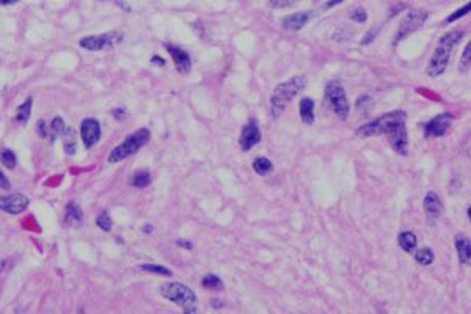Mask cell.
I'll use <instances>...</instances> for the list:
<instances>
[{
    "mask_svg": "<svg viewBox=\"0 0 471 314\" xmlns=\"http://www.w3.org/2000/svg\"><path fill=\"white\" fill-rule=\"evenodd\" d=\"M112 115H113L116 120H123V118L126 117V113H124V110H123V108H116V110H113Z\"/></svg>",
    "mask_w": 471,
    "mask_h": 314,
    "instance_id": "obj_36",
    "label": "cell"
},
{
    "mask_svg": "<svg viewBox=\"0 0 471 314\" xmlns=\"http://www.w3.org/2000/svg\"><path fill=\"white\" fill-rule=\"evenodd\" d=\"M63 132H65V123H63V120H62L60 117L53 118L52 123L49 124V132H47V135H50V138L53 140V138L60 137Z\"/></svg>",
    "mask_w": 471,
    "mask_h": 314,
    "instance_id": "obj_25",
    "label": "cell"
},
{
    "mask_svg": "<svg viewBox=\"0 0 471 314\" xmlns=\"http://www.w3.org/2000/svg\"><path fill=\"white\" fill-rule=\"evenodd\" d=\"M349 17L355 22H366L368 21V13L365 8H355L354 11H350Z\"/></svg>",
    "mask_w": 471,
    "mask_h": 314,
    "instance_id": "obj_30",
    "label": "cell"
},
{
    "mask_svg": "<svg viewBox=\"0 0 471 314\" xmlns=\"http://www.w3.org/2000/svg\"><path fill=\"white\" fill-rule=\"evenodd\" d=\"M165 49L168 50V53L171 55V59L174 62V66L176 69L181 72V74H187L192 68V60H190V55L178 46H173V44H165Z\"/></svg>",
    "mask_w": 471,
    "mask_h": 314,
    "instance_id": "obj_13",
    "label": "cell"
},
{
    "mask_svg": "<svg viewBox=\"0 0 471 314\" xmlns=\"http://www.w3.org/2000/svg\"><path fill=\"white\" fill-rule=\"evenodd\" d=\"M452 123V117L449 113H440L435 118H432L427 124H426V135L427 137H441L445 135Z\"/></svg>",
    "mask_w": 471,
    "mask_h": 314,
    "instance_id": "obj_12",
    "label": "cell"
},
{
    "mask_svg": "<svg viewBox=\"0 0 471 314\" xmlns=\"http://www.w3.org/2000/svg\"><path fill=\"white\" fill-rule=\"evenodd\" d=\"M7 266H8V261H7V260H5V261H2V263H0V273H2V272H4V270L7 269Z\"/></svg>",
    "mask_w": 471,
    "mask_h": 314,
    "instance_id": "obj_40",
    "label": "cell"
},
{
    "mask_svg": "<svg viewBox=\"0 0 471 314\" xmlns=\"http://www.w3.org/2000/svg\"><path fill=\"white\" fill-rule=\"evenodd\" d=\"M306 87V79L303 76H296L292 79H289L280 85L275 87V90L270 95V115L274 120L280 118L281 113L284 112L286 105L291 102L300 91Z\"/></svg>",
    "mask_w": 471,
    "mask_h": 314,
    "instance_id": "obj_3",
    "label": "cell"
},
{
    "mask_svg": "<svg viewBox=\"0 0 471 314\" xmlns=\"http://www.w3.org/2000/svg\"><path fill=\"white\" fill-rule=\"evenodd\" d=\"M463 36H465L463 30H451L441 36L427 65V74L430 77H438L446 71L451 53L454 50V47L462 41Z\"/></svg>",
    "mask_w": 471,
    "mask_h": 314,
    "instance_id": "obj_2",
    "label": "cell"
},
{
    "mask_svg": "<svg viewBox=\"0 0 471 314\" xmlns=\"http://www.w3.org/2000/svg\"><path fill=\"white\" fill-rule=\"evenodd\" d=\"M150 138H151V132L146 127L138 129V131L131 134L123 143H120L115 148V150L110 153V156H108V162L116 163V162H121L126 157L135 154L138 150H141V148L150 141Z\"/></svg>",
    "mask_w": 471,
    "mask_h": 314,
    "instance_id": "obj_5",
    "label": "cell"
},
{
    "mask_svg": "<svg viewBox=\"0 0 471 314\" xmlns=\"http://www.w3.org/2000/svg\"><path fill=\"white\" fill-rule=\"evenodd\" d=\"M415 260L421 266H429V264L433 263V253H432L430 248H421L415 253Z\"/></svg>",
    "mask_w": 471,
    "mask_h": 314,
    "instance_id": "obj_26",
    "label": "cell"
},
{
    "mask_svg": "<svg viewBox=\"0 0 471 314\" xmlns=\"http://www.w3.org/2000/svg\"><path fill=\"white\" fill-rule=\"evenodd\" d=\"M96 225H98L101 230H104V231H110L112 226H113V221H112L110 215H108L107 212H101V214L96 217Z\"/></svg>",
    "mask_w": 471,
    "mask_h": 314,
    "instance_id": "obj_28",
    "label": "cell"
},
{
    "mask_svg": "<svg viewBox=\"0 0 471 314\" xmlns=\"http://www.w3.org/2000/svg\"><path fill=\"white\" fill-rule=\"evenodd\" d=\"M131 184L134 187H138V189H143V187H148L151 184V175L146 172V170H140V172H135L131 178Z\"/></svg>",
    "mask_w": 471,
    "mask_h": 314,
    "instance_id": "obj_23",
    "label": "cell"
},
{
    "mask_svg": "<svg viewBox=\"0 0 471 314\" xmlns=\"http://www.w3.org/2000/svg\"><path fill=\"white\" fill-rule=\"evenodd\" d=\"M65 220H66V223H69V225H80L82 223V212H80L77 205H74V203L68 205Z\"/></svg>",
    "mask_w": 471,
    "mask_h": 314,
    "instance_id": "obj_22",
    "label": "cell"
},
{
    "mask_svg": "<svg viewBox=\"0 0 471 314\" xmlns=\"http://www.w3.org/2000/svg\"><path fill=\"white\" fill-rule=\"evenodd\" d=\"M141 269L146 272H153V273H159V275H167L171 276V272L164 267V266H157V264H141Z\"/></svg>",
    "mask_w": 471,
    "mask_h": 314,
    "instance_id": "obj_29",
    "label": "cell"
},
{
    "mask_svg": "<svg viewBox=\"0 0 471 314\" xmlns=\"http://www.w3.org/2000/svg\"><path fill=\"white\" fill-rule=\"evenodd\" d=\"M259 141H261V131H259V127H258L256 120H251V121H248V123L244 126L242 134H241V138H239V143H241L242 151L251 150V148L256 146Z\"/></svg>",
    "mask_w": 471,
    "mask_h": 314,
    "instance_id": "obj_11",
    "label": "cell"
},
{
    "mask_svg": "<svg viewBox=\"0 0 471 314\" xmlns=\"http://www.w3.org/2000/svg\"><path fill=\"white\" fill-rule=\"evenodd\" d=\"M397 242H399V247L407 251V253H413V250L418 245V241H416V236L411 231H404L397 237Z\"/></svg>",
    "mask_w": 471,
    "mask_h": 314,
    "instance_id": "obj_19",
    "label": "cell"
},
{
    "mask_svg": "<svg viewBox=\"0 0 471 314\" xmlns=\"http://www.w3.org/2000/svg\"><path fill=\"white\" fill-rule=\"evenodd\" d=\"M423 206H424L426 214L429 217H432V218H437V217H440L443 214V203H441L440 196L435 192H429L424 196Z\"/></svg>",
    "mask_w": 471,
    "mask_h": 314,
    "instance_id": "obj_15",
    "label": "cell"
},
{
    "mask_svg": "<svg viewBox=\"0 0 471 314\" xmlns=\"http://www.w3.org/2000/svg\"><path fill=\"white\" fill-rule=\"evenodd\" d=\"M0 162H2L7 168H14L16 163H17V159H16V154L11 151V150H2L0 151Z\"/></svg>",
    "mask_w": 471,
    "mask_h": 314,
    "instance_id": "obj_27",
    "label": "cell"
},
{
    "mask_svg": "<svg viewBox=\"0 0 471 314\" xmlns=\"http://www.w3.org/2000/svg\"><path fill=\"white\" fill-rule=\"evenodd\" d=\"M299 2V0H269V7L270 8H275V10H280V8H287V7H292Z\"/></svg>",
    "mask_w": 471,
    "mask_h": 314,
    "instance_id": "obj_31",
    "label": "cell"
},
{
    "mask_svg": "<svg viewBox=\"0 0 471 314\" xmlns=\"http://www.w3.org/2000/svg\"><path fill=\"white\" fill-rule=\"evenodd\" d=\"M0 189H4V190H10L11 189V184H10L8 178L2 172H0Z\"/></svg>",
    "mask_w": 471,
    "mask_h": 314,
    "instance_id": "obj_35",
    "label": "cell"
},
{
    "mask_svg": "<svg viewBox=\"0 0 471 314\" xmlns=\"http://www.w3.org/2000/svg\"><path fill=\"white\" fill-rule=\"evenodd\" d=\"M456 248H457V254L462 264L468 266L469 264V250H471V244L469 239L465 236H457L456 237Z\"/></svg>",
    "mask_w": 471,
    "mask_h": 314,
    "instance_id": "obj_17",
    "label": "cell"
},
{
    "mask_svg": "<svg viewBox=\"0 0 471 314\" xmlns=\"http://www.w3.org/2000/svg\"><path fill=\"white\" fill-rule=\"evenodd\" d=\"M80 137L86 148H93L101 138V124L95 118H86L80 124Z\"/></svg>",
    "mask_w": 471,
    "mask_h": 314,
    "instance_id": "obj_10",
    "label": "cell"
},
{
    "mask_svg": "<svg viewBox=\"0 0 471 314\" xmlns=\"http://www.w3.org/2000/svg\"><path fill=\"white\" fill-rule=\"evenodd\" d=\"M469 49H471V46L469 44H466V47H465V52H463V55H462V69H468L469 68Z\"/></svg>",
    "mask_w": 471,
    "mask_h": 314,
    "instance_id": "obj_33",
    "label": "cell"
},
{
    "mask_svg": "<svg viewBox=\"0 0 471 314\" xmlns=\"http://www.w3.org/2000/svg\"><path fill=\"white\" fill-rule=\"evenodd\" d=\"M300 118L305 124L314 123V101L311 98H303L300 101Z\"/></svg>",
    "mask_w": 471,
    "mask_h": 314,
    "instance_id": "obj_16",
    "label": "cell"
},
{
    "mask_svg": "<svg viewBox=\"0 0 471 314\" xmlns=\"http://www.w3.org/2000/svg\"><path fill=\"white\" fill-rule=\"evenodd\" d=\"M325 101L339 120H347L350 107L346 98V91L339 80H330L325 85Z\"/></svg>",
    "mask_w": 471,
    "mask_h": 314,
    "instance_id": "obj_6",
    "label": "cell"
},
{
    "mask_svg": "<svg viewBox=\"0 0 471 314\" xmlns=\"http://www.w3.org/2000/svg\"><path fill=\"white\" fill-rule=\"evenodd\" d=\"M427 17H429V13L426 10H411L410 13H407L399 28H397V33L394 36V44L401 43L408 35L421 28V25L427 21Z\"/></svg>",
    "mask_w": 471,
    "mask_h": 314,
    "instance_id": "obj_7",
    "label": "cell"
},
{
    "mask_svg": "<svg viewBox=\"0 0 471 314\" xmlns=\"http://www.w3.org/2000/svg\"><path fill=\"white\" fill-rule=\"evenodd\" d=\"M201 284H203V288H206L209 291H222L223 289V281L214 273L204 275L203 280H201Z\"/></svg>",
    "mask_w": 471,
    "mask_h": 314,
    "instance_id": "obj_24",
    "label": "cell"
},
{
    "mask_svg": "<svg viewBox=\"0 0 471 314\" xmlns=\"http://www.w3.org/2000/svg\"><path fill=\"white\" fill-rule=\"evenodd\" d=\"M28 198L22 193H13L7 196H0V211L11 215H17L27 209Z\"/></svg>",
    "mask_w": 471,
    "mask_h": 314,
    "instance_id": "obj_9",
    "label": "cell"
},
{
    "mask_svg": "<svg viewBox=\"0 0 471 314\" xmlns=\"http://www.w3.org/2000/svg\"><path fill=\"white\" fill-rule=\"evenodd\" d=\"M253 170H255L259 176H267L269 173L274 172V163H272L267 157H258L253 162Z\"/></svg>",
    "mask_w": 471,
    "mask_h": 314,
    "instance_id": "obj_21",
    "label": "cell"
},
{
    "mask_svg": "<svg viewBox=\"0 0 471 314\" xmlns=\"http://www.w3.org/2000/svg\"><path fill=\"white\" fill-rule=\"evenodd\" d=\"M341 2H344V0H330V2H327L322 8H323V10H329V8H332V7H335V5H338V4H341Z\"/></svg>",
    "mask_w": 471,
    "mask_h": 314,
    "instance_id": "obj_37",
    "label": "cell"
},
{
    "mask_svg": "<svg viewBox=\"0 0 471 314\" xmlns=\"http://www.w3.org/2000/svg\"><path fill=\"white\" fill-rule=\"evenodd\" d=\"M159 292L164 299H167L168 302L178 305L181 309L184 312L190 314V312H196L198 311V306H196V295L195 292L183 284V283H174V281H170V283H164L160 288H159Z\"/></svg>",
    "mask_w": 471,
    "mask_h": 314,
    "instance_id": "obj_4",
    "label": "cell"
},
{
    "mask_svg": "<svg viewBox=\"0 0 471 314\" xmlns=\"http://www.w3.org/2000/svg\"><path fill=\"white\" fill-rule=\"evenodd\" d=\"M151 62H157V65L159 66H164L165 65V60H162L160 57H153V60Z\"/></svg>",
    "mask_w": 471,
    "mask_h": 314,
    "instance_id": "obj_39",
    "label": "cell"
},
{
    "mask_svg": "<svg viewBox=\"0 0 471 314\" xmlns=\"http://www.w3.org/2000/svg\"><path fill=\"white\" fill-rule=\"evenodd\" d=\"M469 10H471V4H466L465 7H462V8L457 10L456 13H452L451 16H448L446 22H454V21L460 19V17H463V16H466V14L469 13Z\"/></svg>",
    "mask_w": 471,
    "mask_h": 314,
    "instance_id": "obj_32",
    "label": "cell"
},
{
    "mask_svg": "<svg viewBox=\"0 0 471 314\" xmlns=\"http://www.w3.org/2000/svg\"><path fill=\"white\" fill-rule=\"evenodd\" d=\"M314 11H302V13H294L291 16H286L281 19V25L286 30H300L303 28L308 22L311 21V17L314 16Z\"/></svg>",
    "mask_w": 471,
    "mask_h": 314,
    "instance_id": "obj_14",
    "label": "cell"
},
{
    "mask_svg": "<svg viewBox=\"0 0 471 314\" xmlns=\"http://www.w3.org/2000/svg\"><path fill=\"white\" fill-rule=\"evenodd\" d=\"M32 105H33V99L32 98H27L19 107L16 110V121L21 123V124H25L30 118V113H32Z\"/></svg>",
    "mask_w": 471,
    "mask_h": 314,
    "instance_id": "obj_20",
    "label": "cell"
},
{
    "mask_svg": "<svg viewBox=\"0 0 471 314\" xmlns=\"http://www.w3.org/2000/svg\"><path fill=\"white\" fill-rule=\"evenodd\" d=\"M36 132H38L43 138H46V137H47V132H49V126H46L44 121H40V123H38V127H36Z\"/></svg>",
    "mask_w": 471,
    "mask_h": 314,
    "instance_id": "obj_34",
    "label": "cell"
},
{
    "mask_svg": "<svg viewBox=\"0 0 471 314\" xmlns=\"http://www.w3.org/2000/svg\"><path fill=\"white\" fill-rule=\"evenodd\" d=\"M407 115L404 110H394L388 112L377 120L361 126L358 129V135L361 137H375L387 135L390 145L397 154L405 156L408 151V135L405 129Z\"/></svg>",
    "mask_w": 471,
    "mask_h": 314,
    "instance_id": "obj_1",
    "label": "cell"
},
{
    "mask_svg": "<svg viewBox=\"0 0 471 314\" xmlns=\"http://www.w3.org/2000/svg\"><path fill=\"white\" fill-rule=\"evenodd\" d=\"M63 135V150L66 154L72 156L77 151V135L74 129H65Z\"/></svg>",
    "mask_w": 471,
    "mask_h": 314,
    "instance_id": "obj_18",
    "label": "cell"
},
{
    "mask_svg": "<svg viewBox=\"0 0 471 314\" xmlns=\"http://www.w3.org/2000/svg\"><path fill=\"white\" fill-rule=\"evenodd\" d=\"M17 2H19V0H0V5H13Z\"/></svg>",
    "mask_w": 471,
    "mask_h": 314,
    "instance_id": "obj_38",
    "label": "cell"
},
{
    "mask_svg": "<svg viewBox=\"0 0 471 314\" xmlns=\"http://www.w3.org/2000/svg\"><path fill=\"white\" fill-rule=\"evenodd\" d=\"M123 40V33L121 32H108V33H102V35H93V36H85V38L80 40V47L92 50V52H98V50H105V49H112L115 47L118 43H121Z\"/></svg>",
    "mask_w": 471,
    "mask_h": 314,
    "instance_id": "obj_8",
    "label": "cell"
}]
</instances>
